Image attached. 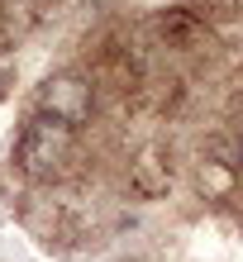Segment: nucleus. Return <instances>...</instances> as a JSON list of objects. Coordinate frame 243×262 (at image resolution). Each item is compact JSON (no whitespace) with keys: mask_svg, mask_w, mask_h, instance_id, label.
Listing matches in <instances>:
<instances>
[{"mask_svg":"<svg viewBox=\"0 0 243 262\" xmlns=\"http://www.w3.org/2000/svg\"><path fill=\"white\" fill-rule=\"evenodd\" d=\"M62 148H67L62 124H57V119H38V124L29 129V138H24V162L38 172V167H48V162L62 158Z\"/></svg>","mask_w":243,"mask_h":262,"instance_id":"1","label":"nucleus"},{"mask_svg":"<svg viewBox=\"0 0 243 262\" xmlns=\"http://www.w3.org/2000/svg\"><path fill=\"white\" fill-rule=\"evenodd\" d=\"M238 158H243V152H238Z\"/></svg>","mask_w":243,"mask_h":262,"instance_id":"3","label":"nucleus"},{"mask_svg":"<svg viewBox=\"0 0 243 262\" xmlns=\"http://www.w3.org/2000/svg\"><path fill=\"white\" fill-rule=\"evenodd\" d=\"M48 105H53V119H57V115H62V119H81V110H86L81 86H77V81H57V86L48 91Z\"/></svg>","mask_w":243,"mask_h":262,"instance_id":"2","label":"nucleus"}]
</instances>
